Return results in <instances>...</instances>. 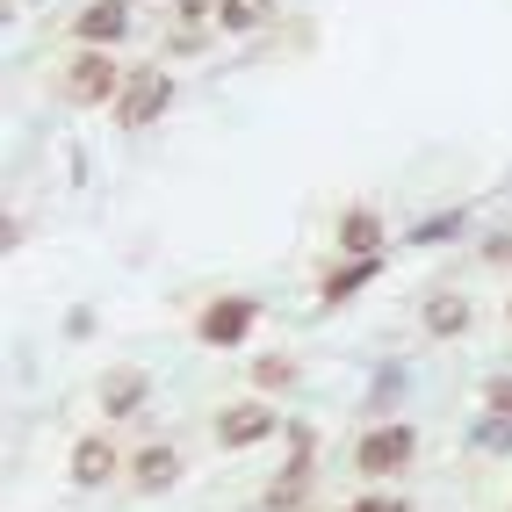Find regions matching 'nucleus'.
Returning a JSON list of instances; mask_svg holds the SVG:
<instances>
[{
	"label": "nucleus",
	"instance_id": "nucleus-1",
	"mask_svg": "<svg viewBox=\"0 0 512 512\" xmlns=\"http://www.w3.org/2000/svg\"><path fill=\"white\" fill-rule=\"evenodd\" d=\"M174 109V80H166V65H138V73H123V94L109 101V116L123 130H145Z\"/></svg>",
	"mask_w": 512,
	"mask_h": 512
},
{
	"label": "nucleus",
	"instance_id": "nucleus-2",
	"mask_svg": "<svg viewBox=\"0 0 512 512\" xmlns=\"http://www.w3.org/2000/svg\"><path fill=\"white\" fill-rule=\"evenodd\" d=\"M253 325H260V303L253 296H217V303H202L195 339H202V347H246Z\"/></svg>",
	"mask_w": 512,
	"mask_h": 512
},
{
	"label": "nucleus",
	"instance_id": "nucleus-3",
	"mask_svg": "<svg viewBox=\"0 0 512 512\" xmlns=\"http://www.w3.org/2000/svg\"><path fill=\"white\" fill-rule=\"evenodd\" d=\"M412 455H419V433L412 426H375V433L354 440V469L361 476H397Z\"/></svg>",
	"mask_w": 512,
	"mask_h": 512
},
{
	"label": "nucleus",
	"instance_id": "nucleus-4",
	"mask_svg": "<svg viewBox=\"0 0 512 512\" xmlns=\"http://www.w3.org/2000/svg\"><path fill=\"white\" fill-rule=\"evenodd\" d=\"M311 462H318V433H311V426H289V462H282L275 484H267V505H275V512H296V505H303Z\"/></svg>",
	"mask_w": 512,
	"mask_h": 512
},
{
	"label": "nucleus",
	"instance_id": "nucleus-5",
	"mask_svg": "<svg viewBox=\"0 0 512 512\" xmlns=\"http://www.w3.org/2000/svg\"><path fill=\"white\" fill-rule=\"evenodd\" d=\"M65 94H73L80 109H101V101H116V94H123L116 58H109V51H80V58H73V73H65Z\"/></svg>",
	"mask_w": 512,
	"mask_h": 512
},
{
	"label": "nucleus",
	"instance_id": "nucleus-6",
	"mask_svg": "<svg viewBox=\"0 0 512 512\" xmlns=\"http://www.w3.org/2000/svg\"><path fill=\"white\" fill-rule=\"evenodd\" d=\"M73 37H80L87 51L123 44V37H130V0H87V8L73 15Z\"/></svg>",
	"mask_w": 512,
	"mask_h": 512
},
{
	"label": "nucleus",
	"instance_id": "nucleus-7",
	"mask_svg": "<svg viewBox=\"0 0 512 512\" xmlns=\"http://www.w3.org/2000/svg\"><path fill=\"white\" fill-rule=\"evenodd\" d=\"M267 433H275V412H267L260 397H238V404L217 412V440H224V448H253V440H267Z\"/></svg>",
	"mask_w": 512,
	"mask_h": 512
},
{
	"label": "nucleus",
	"instance_id": "nucleus-8",
	"mask_svg": "<svg viewBox=\"0 0 512 512\" xmlns=\"http://www.w3.org/2000/svg\"><path fill=\"white\" fill-rule=\"evenodd\" d=\"M174 484H181V455L166 448V440L130 455V491H174Z\"/></svg>",
	"mask_w": 512,
	"mask_h": 512
},
{
	"label": "nucleus",
	"instance_id": "nucleus-9",
	"mask_svg": "<svg viewBox=\"0 0 512 512\" xmlns=\"http://www.w3.org/2000/svg\"><path fill=\"white\" fill-rule=\"evenodd\" d=\"M109 476H116V440L109 433H87L80 448H73V484L80 491H101Z\"/></svg>",
	"mask_w": 512,
	"mask_h": 512
},
{
	"label": "nucleus",
	"instance_id": "nucleus-10",
	"mask_svg": "<svg viewBox=\"0 0 512 512\" xmlns=\"http://www.w3.org/2000/svg\"><path fill=\"white\" fill-rule=\"evenodd\" d=\"M375 275H383V260H375V253H347V260H339L332 275L318 282V303H347V296H354V289H368Z\"/></svg>",
	"mask_w": 512,
	"mask_h": 512
},
{
	"label": "nucleus",
	"instance_id": "nucleus-11",
	"mask_svg": "<svg viewBox=\"0 0 512 512\" xmlns=\"http://www.w3.org/2000/svg\"><path fill=\"white\" fill-rule=\"evenodd\" d=\"M145 390H152V383H145L138 368H116L109 383H101V412H109V419H123V412H138V404H145Z\"/></svg>",
	"mask_w": 512,
	"mask_h": 512
},
{
	"label": "nucleus",
	"instance_id": "nucleus-12",
	"mask_svg": "<svg viewBox=\"0 0 512 512\" xmlns=\"http://www.w3.org/2000/svg\"><path fill=\"white\" fill-rule=\"evenodd\" d=\"M267 22H275V0H217V29H231V37H253Z\"/></svg>",
	"mask_w": 512,
	"mask_h": 512
},
{
	"label": "nucleus",
	"instance_id": "nucleus-13",
	"mask_svg": "<svg viewBox=\"0 0 512 512\" xmlns=\"http://www.w3.org/2000/svg\"><path fill=\"white\" fill-rule=\"evenodd\" d=\"M339 246H347V253H375V246H383V217H375V210H347V217H339Z\"/></svg>",
	"mask_w": 512,
	"mask_h": 512
},
{
	"label": "nucleus",
	"instance_id": "nucleus-14",
	"mask_svg": "<svg viewBox=\"0 0 512 512\" xmlns=\"http://www.w3.org/2000/svg\"><path fill=\"white\" fill-rule=\"evenodd\" d=\"M469 325V303L455 296V289H440V296H426V332H440V339H455Z\"/></svg>",
	"mask_w": 512,
	"mask_h": 512
},
{
	"label": "nucleus",
	"instance_id": "nucleus-15",
	"mask_svg": "<svg viewBox=\"0 0 512 512\" xmlns=\"http://www.w3.org/2000/svg\"><path fill=\"white\" fill-rule=\"evenodd\" d=\"M476 440H484L491 455H512V419H505V412H491L484 426H476Z\"/></svg>",
	"mask_w": 512,
	"mask_h": 512
},
{
	"label": "nucleus",
	"instance_id": "nucleus-16",
	"mask_svg": "<svg viewBox=\"0 0 512 512\" xmlns=\"http://www.w3.org/2000/svg\"><path fill=\"white\" fill-rule=\"evenodd\" d=\"M253 383H260V390H289V383H296V368H289L282 354H267V361L253 368Z\"/></svg>",
	"mask_w": 512,
	"mask_h": 512
},
{
	"label": "nucleus",
	"instance_id": "nucleus-17",
	"mask_svg": "<svg viewBox=\"0 0 512 512\" xmlns=\"http://www.w3.org/2000/svg\"><path fill=\"white\" fill-rule=\"evenodd\" d=\"M484 404L512 419V375H491V383H484Z\"/></svg>",
	"mask_w": 512,
	"mask_h": 512
},
{
	"label": "nucleus",
	"instance_id": "nucleus-18",
	"mask_svg": "<svg viewBox=\"0 0 512 512\" xmlns=\"http://www.w3.org/2000/svg\"><path fill=\"white\" fill-rule=\"evenodd\" d=\"M455 224H462V217H455V210H448V217H433V224H419V231H412V238H426V246H433V238H448V231H455Z\"/></svg>",
	"mask_w": 512,
	"mask_h": 512
},
{
	"label": "nucleus",
	"instance_id": "nucleus-19",
	"mask_svg": "<svg viewBox=\"0 0 512 512\" xmlns=\"http://www.w3.org/2000/svg\"><path fill=\"white\" fill-rule=\"evenodd\" d=\"M347 512H412V505H404V498H354Z\"/></svg>",
	"mask_w": 512,
	"mask_h": 512
},
{
	"label": "nucleus",
	"instance_id": "nucleus-20",
	"mask_svg": "<svg viewBox=\"0 0 512 512\" xmlns=\"http://www.w3.org/2000/svg\"><path fill=\"white\" fill-rule=\"evenodd\" d=\"M491 260H498V267H512V238H491Z\"/></svg>",
	"mask_w": 512,
	"mask_h": 512
}]
</instances>
